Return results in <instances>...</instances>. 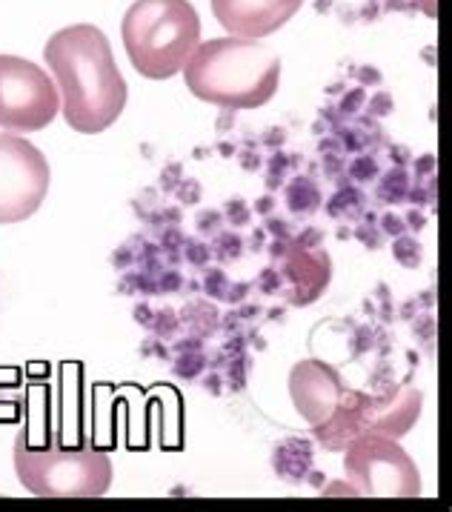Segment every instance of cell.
Masks as SVG:
<instances>
[{"mask_svg":"<svg viewBox=\"0 0 452 512\" xmlns=\"http://www.w3.org/2000/svg\"><path fill=\"white\" fill-rule=\"evenodd\" d=\"M15 472L38 498H101L112 487V461L95 447L66 450L52 432L23 427L15 441Z\"/></svg>","mask_w":452,"mask_h":512,"instance_id":"277c9868","label":"cell"},{"mask_svg":"<svg viewBox=\"0 0 452 512\" xmlns=\"http://www.w3.org/2000/svg\"><path fill=\"white\" fill-rule=\"evenodd\" d=\"M61 112V92L38 63L0 55V129L41 132Z\"/></svg>","mask_w":452,"mask_h":512,"instance_id":"8992f818","label":"cell"},{"mask_svg":"<svg viewBox=\"0 0 452 512\" xmlns=\"http://www.w3.org/2000/svg\"><path fill=\"white\" fill-rule=\"evenodd\" d=\"M344 472L355 495L370 498H418L421 472L395 438L381 432H364L344 447Z\"/></svg>","mask_w":452,"mask_h":512,"instance_id":"5b68a950","label":"cell"},{"mask_svg":"<svg viewBox=\"0 0 452 512\" xmlns=\"http://www.w3.org/2000/svg\"><path fill=\"white\" fill-rule=\"evenodd\" d=\"M415 3L421 6V12L427 18H438V0H415Z\"/></svg>","mask_w":452,"mask_h":512,"instance_id":"7c38bea8","label":"cell"},{"mask_svg":"<svg viewBox=\"0 0 452 512\" xmlns=\"http://www.w3.org/2000/svg\"><path fill=\"white\" fill-rule=\"evenodd\" d=\"M52 172L38 146L15 132H0V224L32 218L49 195Z\"/></svg>","mask_w":452,"mask_h":512,"instance_id":"52a82bcc","label":"cell"},{"mask_svg":"<svg viewBox=\"0 0 452 512\" xmlns=\"http://www.w3.org/2000/svg\"><path fill=\"white\" fill-rule=\"evenodd\" d=\"M287 204L292 212H315L318 204H321V192H318V186L312 184L309 178H295L289 184Z\"/></svg>","mask_w":452,"mask_h":512,"instance_id":"8fae6325","label":"cell"},{"mask_svg":"<svg viewBox=\"0 0 452 512\" xmlns=\"http://www.w3.org/2000/svg\"><path fill=\"white\" fill-rule=\"evenodd\" d=\"M347 392V384L341 381V375L324 361H298L289 375V395L295 410L304 415L309 427H321L332 418V412L338 410L341 398Z\"/></svg>","mask_w":452,"mask_h":512,"instance_id":"ba28073f","label":"cell"},{"mask_svg":"<svg viewBox=\"0 0 452 512\" xmlns=\"http://www.w3.org/2000/svg\"><path fill=\"white\" fill-rule=\"evenodd\" d=\"M43 61L55 75L69 129L98 135L124 115L129 89L103 29L92 23L66 26L46 41Z\"/></svg>","mask_w":452,"mask_h":512,"instance_id":"6da1fadb","label":"cell"},{"mask_svg":"<svg viewBox=\"0 0 452 512\" xmlns=\"http://www.w3.org/2000/svg\"><path fill=\"white\" fill-rule=\"evenodd\" d=\"M324 267H329L327 252H315V255H307V252H292V258H289L287 267H284V275H287L289 284H292V289L287 292L289 304L304 307V304H312V301H315L307 287V281H309L307 275L309 272H315V269H324Z\"/></svg>","mask_w":452,"mask_h":512,"instance_id":"30bf717a","label":"cell"},{"mask_svg":"<svg viewBox=\"0 0 452 512\" xmlns=\"http://www.w3.org/2000/svg\"><path fill=\"white\" fill-rule=\"evenodd\" d=\"M189 92L204 103L224 109L267 106L281 83L278 55L249 38H212L198 43L184 66Z\"/></svg>","mask_w":452,"mask_h":512,"instance_id":"7a4b0ae2","label":"cell"},{"mask_svg":"<svg viewBox=\"0 0 452 512\" xmlns=\"http://www.w3.org/2000/svg\"><path fill=\"white\" fill-rule=\"evenodd\" d=\"M124 49L138 75L169 81L201 43V18L189 0H135L126 9Z\"/></svg>","mask_w":452,"mask_h":512,"instance_id":"3957f363","label":"cell"},{"mask_svg":"<svg viewBox=\"0 0 452 512\" xmlns=\"http://www.w3.org/2000/svg\"><path fill=\"white\" fill-rule=\"evenodd\" d=\"M304 0H212V15L232 38L261 41L287 26Z\"/></svg>","mask_w":452,"mask_h":512,"instance_id":"9c48e42d","label":"cell"}]
</instances>
